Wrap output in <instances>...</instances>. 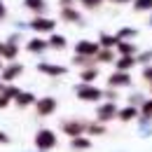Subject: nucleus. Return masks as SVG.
I'll return each instance as SVG.
<instances>
[{
    "label": "nucleus",
    "instance_id": "obj_29",
    "mask_svg": "<svg viewBox=\"0 0 152 152\" xmlns=\"http://www.w3.org/2000/svg\"><path fill=\"white\" fill-rule=\"evenodd\" d=\"M150 58H152V52H145V54L138 58V61H150Z\"/></svg>",
    "mask_w": 152,
    "mask_h": 152
},
{
    "label": "nucleus",
    "instance_id": "obj_15",
    "mask_svg": "<svg viewBox=\"0 0 152 152\" xmlns=\"http://www.w3.org/2000/svg\"><path fill=\"white\" fill-rule=\"evenodd\" d=\"M89 145H91V143H89L87 138H80V136H77V138H73V140H70V148H73V150H87Z\"/></svg>",
    "mask_w": 152,
    "mask_h": 152
},
{
    "label": "nucleus",
    "instance_id": "obj_32",
    "mask_svg": "<svg viewBox=\"0 0 152 152\" xmlns=\"http://www.w3.org/2000/svg\"><path fill=\"white\" fill-rule=\"evenodd\" d=\"M0 17H5V7H2V2H0Z\"/></svg>",
    "mask_w": 152,
    "mask_h": 152
},
{
    "label": "nucleus",
    "instance_id": "obj_31",
    "mask_svg": "<svg viewBox=\"0 0 152 152\" xmlns=\"http://www.w3.org/2000/svg\"><path fill=\"white\" fill-rule=\"evenodd\" d=\"M0 140H2V143H7V136H5V133H0Z\"/></svg>",
    "mask_w": 152,
    "mask_h": 152
},
{
    "label": "nucleus",
    "instance_id": "obj_34",
    "mask_svg": "<svg viewBox=\"0 0 152 152\" xmlns=\"http://www.w3.org/2000/svg\"><path fill=\"white\" fill-rule=\"evenodd\" d=\"M150 23H152V17H150Z\"/></svg>",
    "mask_w": 152,
    "mask_h": 152
},
{
    "label": "nucleus",
    "instance_id": "obj_12",
    "mask_svg": "<svg viewBox=\"0 0 152 152\" xmlns=\"http://www.w3.org/2000/svg\"><path fill=\"white\" fill-rule=\"evenodd\" d=\"M38 68L42 73H47V75H63V73H66V68H61V66H49V63H40Z\"/></svg>",
    "mask_w": 152,
    "mask_h": 152
},
{
    "label": "nucleus",
    "instance_id": "obj_7",
    "mask_svg": "<svg viewBox=\"0 0 152 152\" xmlns=\"http://www.w3.org/2000/svg\"><path fill=\"white\" fill-rule=\"evenodd\" d=\"M84 129H87V124H82V122H66V124H63V131L68 133V136H73V138L82 136Z\"/></svg>",
    "mask_w": 152,
    "mask_h": 152
},
{
    "label": "nucleus",
    "instance_id": "obj_19",
    "mask_svg": "<svg viewBox=\"0 0 152 152\" xmlns=\"http://www.w3.org/2000/svg\"><path fill=\"white\" fill-rule=\"evenodd\" d=\"M96 75H98V70H96V68H87V70L82 73V82H84V84H89Z\"/></svg>",
    "mask_w": 152,
    "mask_h": 152
},
{
    "label": "nucleus",
    "instance_id": "obj_30",
    "mask_svg": "<svg viewBox=\"0 0 152 152\" xmlns=\"http://www.w3.org/2000/svg\"><path fill=\"white\" fill-rule=\"evenodd\" d=\"M5 105H7V96H2V98H0V108H5Z\"/></svg>",
    "mask_w": 152,
    "mask_h": 152
},
{
    "label": "nucleus",
    "instance_id": "obj_13",
    "mask_svg": "<svg viewBox=\"0 0 152 152\" xmlns=\"http://www.w3.org/2000/svg\"><path fill=\"white\" fill-rule=\"evenodd\" d=\"M101 45H103L105 49H113V47L119 45V38H117V35H105V33H103V35H101Z\"/></svg>",
    "mask_w": 152,
    "mask_h": 152
},
{
    "label": "nucleus",
    "instance_id": "obj_5",
    "mask_svg": "<svg viewBox=\"0 0 152 152\" xmlns=\"http://www.w3.org/2000/svg\"><path fill=\"white\" fill-rule=\"evenodd\" d=\"M54 110H56V101H54L52 96L40 98V101H38V115H42V117H45V115H52Z\"/></svg>",
    "mask_w": 152,
    "mask_h": 152
},
{
    "label": "nucleus",
    "instance_id": "obj_11",
    "mask_svg": "<svg viewBox=\"0 0 152 152\" xmlns=\"http://www.w3.org/2000/svg\"><path fill=\"white\" fill-rule=\"evenodd\" d=\"M117 52H119L122 56H133V52H136V45H133V42H124V40H119V45H117Z\"/></svg>",
    "mask_w": 152,
    "mask_h": 152
},
{
    "label": "nucleus",
    "instance_id": "obj_16",
    "mask_svg": "<svg viewBox=\"0 0 152 152\" xmlns=\"http://www.w3.org/2000/svg\"><path fill=\"white\" fill-rule=\"evenodd\" d=\"M140 117H143V119H152V98L143 101V108H140Z\"/></svg>",
    "mask_w": 152,
    "mask_h": 152
},
{
    "label": "nucleus",
    "instance_id": "obj_33",
    "mask_svg": "<svg viewBox=\"0 0 152 152\" xmlns=\"http://www.w3.org/2000/svg\"><path fill=\"white\" fill-rule=\"evenodd\" d=\"M113 2H117V5H124V2H129V0H113Z\"/></svg>",
    "mask_w": 152,
    "mask_h": 152
},
{
    "label": "nucleus",
    "instance_id": "obj_21",
    "mask_svg": "<svg viewBox=\"0 0 152 152\" xmlns=\"http://www.w3.org/2000/svg\"><path fill=\"white\" fill-rule=\"evenodd\" d=\"M45 47H47V42H42V40H31V45H28L31 52H42Z\"/></svg>",
    "mask_w": 152,
    "mask_h": 152
},
{
    "label": "nucleus",
    "instance_id": "obj_17",
    "mask_svg": "<svg viewBox=\"0 0 152 152\" xmlns=\"http://www.w3.org/2000/svg\"><path fill=\"white\" fill-rule=\"evenodd\" d=\"M133 7L138 10V12H152V0H133Z\"/></svg>",
    "mask_w": 152,
    "mask_h": 152
},
{
    "label": "nucleus",
    "instance_id": "obj_22",
    "mask_svg": "<svg viewBox=\"0 0 152 152\" xmlns=\"http://www.w3.org/2000/svg\"><path fill=\"white\" fill-rule=\"evenodd\" d=\"M26 7H28V10H35V12H40V10L45 7V0H26Z\"/></svg>",
    "mask_w": 152,
    "mask_h": 152
},
{
    "label": "nucleus",
    "instance_id": "obj_28",
    "mask_svg": "<svg viewBox=\"0 0 152 152\" xmlns=\"http://www.w3.org/2000/svg\"><path fill=\"white\" fill-rule=\"evenodd\" d=\"M143 77H145V80H148V82L152 84V66H148V68L143 70Z\"/></svg>",
    "mask_w": 152,
    "mask_h": 152
},
{
    "label": "nucleus",
    "instance_id": "obj_18",
    "mask_svg": "<svg viewBox=\"0 0 152 152\" xmlns=\"http://www.w3.org/2000/svg\"><path fill=\"white\" fill-rule=\"evenodd\" d=\"M49 45H52L54 49H63V47H66V38H63V35H52Z\"/></svg>",
    "mask_w": 152,
    "mask_h": 152
},
{
    "label": "nucleus",
    "instance_id": "obj_6",
    "mask_svg": "<svg viewBox=\"0 0 152 152\" xmlns=\"http://www.w3.org/2000/svg\"><path fill=\"white\" fill-rule=\"evenodd\" d=\"M129 82H131L129 73H122V70L113 73V75H110V80H108V84H110V87H126Z\"/></svg>",
    "mask_w": 152,
    "mask_h": 152
},
{
    "label": "nucleus",
    "instance_id": "obj_4",
    "mask_svg": "<svg viewBox=\"0 0 152 152\" xmlns=\"http://www.w3.org/2000/svg\"><path fill=\"white\" fill-rule=\"evenodd\" d=\"M98 52H101L98 45L91 42V40H82V42H77V47H75V54H80V56H96Z\"/></svg>",
    "mask_w": 152,
    "mask_h": 152
},
{
    "label": "nucleus",
    "instance_id": "obj_20",
    "mask_svg": "<svg viewBox=\"0 0 152 152\" xmlns=\"http://www.w3.org/2000/svg\"><path fill=\"white\" fill-rule=\"evenodd\" d=\"M33 101H35L33 94H19L17 96V103H19V105H28V103H33Z\"/></svg>",
    "mask_w": 152,
    "mask_h": 152
},
{
    "label": "nucleus",
    "instance_id": "obj_14",
    "mask_svg": "<svg viewBox=\"0 0 152 152\" xmlns=\"http://www.w3.org/2000/svg\"><path fill=\"white\" fill-rule=\"evenodd\" d=\"M61 17H63L66 21H73V23H80V19H82V17H80V12H75V10H68V7L61 12Z\"/></svg>",
    "mask_w": 152,
    "mask_h": 152
},
{
    "label": "nucleus",
    "instance_id": "obj_9",
    "mask_svg": "<svg viewBox=\"0 0 152 152\" xmlns=\"http://www.w3.org/2000/svg\"><path fill=\"white\" fill-rule=\"evenodd\" d=\"M31 26H33L35 31H40V33H45V31H54V21H52V19H40V17H38Z\"/></svg>",
    "mask_w": 152,
    "mask_h": 152
},
{
    "label": "nucleus",
    "instance_id": "obj_8",
    "mask_svg": "<svg viewBox=\"0 0 152 152\" xmlns=\"http://www.w3.org/2000/svg\"><path fill=\"white\" fill-rule=\"evenodd\" d=\"M138 115H140V113H138V108H136V105H129V108L119 110V113H117V117H119L122 122H131V119H136Z\"/></svg>",
    "mask_w": 152,
    "mask_h": 152
},
{
    "label": "nucleus",
    "instance_id": "obj_1",
    "mask_svg": "<svg viewBox=\"0 0 152 152\" xmlns=\"http://www.w3.org/2000/svg\"><path fill=\"white\" fill-rule=\"evenodd\" d=\"M75 94L82 101H98V98H103V91L98 87H91V84H80V87H75Z\"/></svg>",
    "mask_w": 152,
    "mask_h": 152
},
{
    "label": "nucleus",
    "instance_id": "obj_2",
    "mask_svg": "<svg viewBox=\"0 0 152 152\" xmlns=\"http://www.w3.org/2000/svg\"><path fill=\"white\" fill-rule=\"evenodd\" d=\"M35 145H38L40 150H52V148L56 145V136H54V131H49V129L38 131V136H35Z\"/></svg>",
    "mask_w": 152,
    "mask_h": 152
},
{
    "label": "nucleus",
    "instance_id": "obj_26",
    "mask_svg": "<svg viewBox=\"0 0 152 152\" xmlns=\"http://www.w3.org/2000/svg\"><path fill=\"white\" fill-rule=\"evenodd\" d=\"M80 2H82L84 7H89V10H94V7H98L103 0H80Z\"/></svg>",
    "mask_w": 152,
    "mask_h": 152
},
{
    "label": "nucleus",
    "instance_id": "obj_3",
    "mask_svg": "<svg viewBox=\"0 0 152 152\" xmlns=\"http://www.w3.org/2000/svg\"><path fill=\"white\" fill-rule=\"evenodd\" d=\"M117 113H119V110H117L115 101H110V103H103V105H98L96 117H98V122H110V119H115V115H117Z\"/></svg>",
    "mask_w": 152,
    "mask_h": 152
},
{
    "label": "nucleus",
    "instance_id": "obj_27",
    "mask_svg": "<svg viewBox=\"0 0 152 152\" xmlns=\"http://www.w3.org/2000/svg\"><path fill=\"white\" fill-rule=\"evenodd\" d=\"M87 129H89V131H91V133H103V131H105V129H103L101 124H89Z\"/></svg>",
    "mask_w": 152,
    "mask_h": 152
},
{
    "label": "nucleus",
    "instance_id": "obj_25",
    "mask_svg": "<svg viewBox=\"0 0 152 152\" xmlns=\"http://www.w3.org/2000/svg\"><path fill=\"white\" fill-rule=\"evenodd\" d=\"M19 73H21V66H12V68H10L7 73H5V80H12V77H14V75H19Z\"/></svg>",
    "mask_w": 152,
    "mask_h": 152
},
{
    "label": "nucleus",
    "instance_id": "obj_24",
    "mask_svg": "<svg viewBox=\"0 0 152 152\" xmlns=\"http://www.w3.org/2000/svg\"><path fill=\"white\" fill-rule=\"evenodd\" d=\"M119 40H124V38H136V31L133 28H124V31H119V35H117Z\"/></svg>",
    "mask_w": 152,
    "mask_h": 152
},
{
    "label": "nucleus",
    "instance_id": "obj_10",
    "mask_svg": "<svg viewBox=\"0 0 152 152\" xmlns=\"http://www.w3.org/2000/svg\"><path fill=\"white\" fill-rule=\"evenodd\" d=\"M136 61H138V58H133V56H122L119 61H115V66H117V70L126 73L129 68H133V66H136Z\"/></svg>",
    "mask_w": 152,
    "mask_h": 152
},
{
    "label": "nucleus",
    "instance_id": "obj_23",
    "mask_svg": "<svg viewBox=\"0 0 152 152\" xmlns=\"http://www.w3.org/2000/svg\"><path fill=\"white\" fill-rule=\"evenodd\" d=\"M98 61H101V63H110V61H113V52H110V49L98 52Z\"/></svg>",
    "mask_w": 152,
    "mask_h": 152
}]
</instances>
